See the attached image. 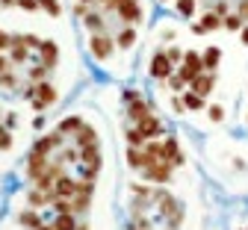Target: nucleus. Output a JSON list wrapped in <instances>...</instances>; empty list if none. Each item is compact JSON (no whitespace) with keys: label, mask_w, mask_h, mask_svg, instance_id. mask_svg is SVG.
<instances>
[{"label":"nucleus","mask_w":248,"mask_h":230,"mask_svg":"<svg viewBox=\"0 0 248 230\" xmlns=\"http://www.w3.org/2000/svg\"><path fill=\"white\" fill-rule=\"evenodd\" d=\"M24 97L30 101V107H33L36 112H42V109H47V107L56 104V89L50 83H30V89H27Z\"/></svg>","instance_id":"obj_1"},{"label":"nucleus","mask_w":248,"mask_h":230,"mask_svg":"<svg viewBox=\"0 0 248 230\" xmlns=\"http://www.w3.org/2000/svg\"><path fill=\"white\" fill-rule=\"evenodd\" d=\"M107 9H115L124 24H139V21H142V6H139V0H109Z\"/></svg>","instance_id":"obj_2"},{"label":"nucleus","mask_w":248,"mask_h":230,"mask_svg":"<svg viewBox=\"0 0 248 230\" xmlns=\"http://www.w3.org/2000/svg\"><path fill=\"white\" fill-rule=\"evenodd\" d=\"M80 162H83V180H95L98 171H101V148L98 145H92V148H80Z\"/></svg>","instance_id":"obj_3"},{"label":"nucleus","mask_w":248,"mask_h":230,"mask_svg":"<svg viewBox=\"0 0 248 230\" xmlns=\"http://www.w3.org/2000/svg\"><path fill=\"white\" fill-rule=\"evenodd\" d=\"M171 74H174V65L169 62L166 50H157V53H154V59H151V77L154 80H169Z\"/></svg>","instance_id":"obj_4"},{"label":"nucleus","mask_w":248,"mask_h":230,"mask_svg":"<svg viewBox=\"0 0 248 230\" xmlns=\"http://www.w3.org/2000/svg\"><path fill=\"white\" fill-rule=\"evenodd\" d=\"M89 47H92V56H95L98 62H107L109 53H112V39L104 36V32H95V36L89 39Z\"/></svg>","instance_id":"obj_5"},{"label":"nucleus","mask_w":248,"mask_h":230,"mask_svg":"<svg viewBox=\"0 0 248 230\" xmlns=\"http://www.w3.org/2000/svg\"><path fill=\"white\" fill-rule=\"evenodd\" d=\"M47 166H50V159L45 156V153H36V151H30V156H27V177L30 180H39L45 171H47Z\"/></svg>","instance_id":"obj_6"},{"label":"nucleus","mask_w":248,"mask_h":230,"mask_svg":"<svg viewBox=\"0 0 248 230\" xmlns=\"http://www.w3.org/2000/svg\"><path fill=\"white\" fill-rule=\"evenodd\" d=\"M142 171H145V177L154 180V183H169V180H171V162L157 159V162H151V166H145Z\"/></svg>","instance_id":"obj_7"},{"label":"nucleus","mask_w":248,"mask_h":230,"mask_svg":"<svg viewBox=\"0 0 248 230\" xmlns=\"http://www.w3.org/2000/svg\"><path fill=\"white\" fill-rule=\"evenodd\" d=\"M62 139H65V136H62V133H59V130H53V133H47V136H42V139H39V142L33 145V151H36V153H45V156H47L50 151H59L62 145H65V142H62Z\"/></svg>","instance_id":"obj_8"},{"label":"nucleus","mask_w":248,"mask_h":230,"mask_svg":"<svg viewBox=\"0 0 248 230\" xmlns=\"http://www.w3.org/2000/svg\"><path fill=\"white\" fill-rule=\"evenodd\" d=\"M62 174H65V171H62V166H59V162H50V166H47V171L36 180V189H42V192H53V186H56V180L62 177Z\"/></svg>","instance_id":"obj_9"},{"label":"nucleus","mask_w":248,"mask_h":230,"mask_svg":"<svg viewBox=\"0 0 248 230\" xmlns=\"http://www.w3.org/2000/svg\"><path fill=\"white\" fill-rule=\"evenodd\" d=\"M136 127L142 130V136H145V139H157V136L166 133V130H163V121H160V118H154L151 112H148L142 121H136Z\"/></svg>","instance_id":"obj_10"},{"label":"nucleus","mask_w":248,"mask_h":230,"mask_svg":"<svg viewBox=\"0 0 248 230\" xmlns=\"http://www.w3.org/2000/svg\"><path fill=\"white\" fill-rule=\"evenodd\" d=\"M9 62L12 65H21V62H27V56H30V47L24 45V36H12V42H9Z\"/></svg>","instance_id":"obj_11"},{"label":"nucleus","mask_w":248,"mask_h":230,"mask_svg":"<svg viewBox=\"0 0 248 230\" xmlns=\"http://www.w3.org/2000/svg\"><path fill=\"white\" fill-rule=\"evenodd\" d=\"M163 159L171 162V169H174V166H183V153H180V145H177L174 136H169V139L163 142Z\"/></svg>","instance_id":"obj_12"},{"label":"nucleus","mask_w":248,"mask_h":230,"mask_svg":"<svg viewBox=\"0 0 248 230\" xmlns=\"http://www.w3.org/2000/svg\"><path fill=\"white\" fill-rule=\"evenodd\" d=\"M74 145H77V151H80V148H92V145H98V133H95V127L83 124L77 133H74Z\"/></svg>","instance_id":"obj_13"},{"label":"nucleus","mask_w":248,"mask_h":230,"mask_svg":"<svg viewBox=\"0 0 248 230\" xmlns=\"http://www.w3.org/2000/svg\"><path fill=\"white\" fill-rule=\"evenodd\" d=\"M213 86H216V74H210V71L198 74V77L189 83V89H192L195 94H201V97H204V94H210V92H213Z\"/></svg>","instance_id":"obj_14"},{"label":"nucleus","mask_w":248,"mask_h":230,"mask_svg":"<svg viewBox=\"0 0 248 230\" xmlns=\"http://www.w3.org/2000/svg\"><path fill=\"white\" fill-rule=\"evenodd\" d=\"M39 50H42V65H45V68H53V65L59 62V47H56V42H42Z\"/></svg>","instance_id":"obj_15"},{"label":"nucleus","mask_w":248,"mask_h":230,"mask_svg":"<svg viewBox=\"0 0 248 230\" xmlns=\"http://www.w3.org/2000/svg\"><path fill=\"white\" fill-rule=\"evenodd\" d=\"M74 192H77V180H71V177L62 174V177L56 180V186H53V192H50V195H56V198H71Z\"/></svg>","instance_id":"obj_16"},{"label":"nucleus","mask_w":248,"mask_h":230,"mask_svg":"<svg viewBox=\"0 0 248 230\" xmlns=\"http://www.w3.org/2000/svg\"><path fill=\"white\" fill-rule=\"evenodd\" d=\"M219 59H222V50L216 47V45H210V47L204 50V56H201V62H204V71H216V65H219Z\"/></svg>","instance_id":"obj_17"},{"label":"nucleus","mask_w":248,"mask_h":230,"mask_svg":"<svg viewBox=\"0 0 248 230\" xmlns=\"http://www.w3.org/2000/svg\"><path fill=\"white\" fill-rule=\"evenodd\" d=\"M115 45H118L121 50H127V47H133V45H136V30H133V27H124V30L118 32V39H115Z\"/></svg>","instance_id":"obj_18"},{"label":"nucleus","mask_w":248,"mask_h":230,"mask_svg":"<svg viewBox=\"0 0 248 230\" xmlns=\"http://www.w3.org/2000/svg\"><path fill=\"white\" fill-rule=\"evenodd\" d=\"M148 112H151V107L142 101V97H139V101H133V104L127 107V118H133V121H142Z\"/></svg>","instance_id":"obj_19"},{"label":"nucleus","mask_w":248,"mask_h":230,"mask_svg":"<svg viewBox=\"0 0 248 230\" xmlns=\"http://www.w3.org/2000/svg\"><path fill=\"white\" fill-rule=\"evenodd\" d=\"M53 227H56V230H77L74 213H59V215L53 218Z\"/></svg>","instance_id":"obj_20"},{"label":"nucleus","mask_w":248,"mask_h":230,"mask_svg":"<svg viewBox=\"0 0 248 230\" xmlns=\"http://www.w3.org/2000/svg\"><path fill=\"white\" fill-rule=\"evenodd\" d=\"M27 201H30V207H45V204H50V192H42V189H30Z\"/></svg>","instance_id":"obj_21"},{"label":"nucleus","mask_w":248,"mask_h":230,"mask_svg":"<svg viewBox=\"0 0 248 230\" xmlns=\"http://www.w3.org/2000/svg\"><path fill=\"white\" fill-rule=\"evenodd\" d=\"M127 166L130 169H145V153H142V148H127Z\"/></svg>","instance_id":"obj_22"},{"label":"nucleus","mask_w":248,"mask_h":230,"mask_svg":"<svg viewBox=\"0 0 248 230\" xmlns=\"http://www.w3.org/2000/svg\"><path fill=\"white\" fill-rule=\"evenodd\" d=\"M80 127H83V121H80L77 115H68L65 121H62V124L56 127V130H59V133H62V136H65V133H77V130H80Z\"/></svg>","instance_id":"obj_23"},{"label":"nucleus","mask_w":248,"mask_h":230,"mask_svg":"<svg viewBox=\"0 0 248 230\" xmlns=\"http://www.w3.org/2000/svg\"><path fill=\"white\" fill-rule=\"evenodd\" d=\"M183 107H186V109H204V97L189 89V92L183 94Z\"/></svg>","instance_id":"obj_24"},{"label":"nucleus","mask_w":248,"mask_h":230,"mask_svg":"<svg viewBox=\"0 0 248 230\" xmlns=\"http://www.w3.org/2000/svg\"><path fill=\"white\" fill-rule=\"evenodd\" d=\"M222 27H225V30L239 32V30L245 27V18H242V15H225V18H222Z\"/></svg>","instance_id":"obj_25"},{"label":"nucleus","mask_w":248,"mask_h":230,"mask_svg":"<svg viewBox=\"0 0 248 230\" xmlns=\"http://www.w3.org/2000/svg\"><path fill=\"white\" fill-rule=\"evenodd\" d=\"M195 3H198V0H174V9H177V15L189 18L195 12Z\"/></svg>","instance_id":"obj_26"},{"label":"nucleus","mask_w":248,"mask_h":230,"mask_svg":"<svg viewBox=\"0 0 248 230\" xmlns=\"http://www.w3.org/2000/svg\"><path fill=\"white\" fill-rule=\"evenodd\" d=\"M83 21H86V27H89L92 32H98V30H104V18H101L98 12H86V15H83Z\"/></svg>","instance_id":"obj_27"},{"label":"nucleus","mask_w":248,"mask_h":230,"mask_svg":"<svg viewBox=\"0 0 248 230\" xmlns=\"http://www.w3.org/2000/svg\"><path fill=\"white\" fill-rule=\"evenodd\" d=\"M127 142H130V148H145L148 139L142 136V130H139V127H130V130H127Z\"/></svg>","instance_id":"obj_28"},{"label":"nucleus","mask_w":248,"mask_h":230,"mask_svg":"<svg viewBox=\"0 0 248 230\" xmlns=\"http://www.w3.org/2000/svg\"><path fill=\"white\" fill-rule=\"evenodd\" d=\"M18 221H21L24 227H33V230H39V227H42V218H39L36 213H30V210H27V213H21V215H18Z\"/></svg>","instance_id":"obj_29"},{"label":"nucleus","mask_w":248,"mask_h":230,"mask_svg":"<svg viewBox=\"0 0 248 230\" xmlns=\"http://www.w3.org/2000/svg\"><path fill=\"white\" fill-rule=\"evenodd\" d=\"M201 27H204L207 32H210V30H219V27H222V18L216 15V12H207V15L201 18Z\"/></svg>","instance_id":"obj_30"},{"label":"nucleus","mask_w":248,"mask_h":230,"mask_svg":"<svg viewBox=\"0 0 248 230\" xmlns=\"http://www.w3.org/2000/svg\"><path fill=\"white\" fill-rule=\"evenodd\" d=\"M50 68H45V65H36V68H30V83H45Z\"/></svg>","instance_id":"obj_31"},{"label":"nucleus","mask_w":248,"mask_h":230,"mask_svg":"<svg viewBox=\"0 0 248 230\" xmlns=\"http://www.w3.org/2000/svg\"><path fill=\"white\" fill-rule=\"evenodd\" d=\"M39 6H42L45 12H50V15H59V12H62L59 0H39Z\"/></svg>","instance_id":"obj_32"},{"label":"nucleus","mask_w":248,"mask_h":230,"mask_svg":"<svg viewBox=\"0 0 248 230\" xmlns=\"http://www.w3.org/2000/svg\"><path fill=\"white\" fill-rule=\"evenodd\" d=\"M9 145H12V133H9V127L0 124V151H6Z\"/></svg>","instance_id":"obj_33"},{"label":"nucleus","mask_w":248,"mask_h":230,"mask_svg":"<svg viewBox=\"0 0 248 230\" xmlns=\"http://www.w3.org/2000/svg\"><path fill=\"white\" fill-rule=\"evenodd\" d=\"M210 121H216V124H219V121H225V107L213 104V107H210Z\"/></svg>","instance_id":"obj_34"},{"label":"nucleus","mask_w":248,"mask_h":230,"mask_svg":"<svg viewBox=\"0 0 248 230\" xmlns=\"http://www.w3.org/2000/svg\"><path fill=\"white\" fill-rule=\"evenodd\" d=\"M130 189H133V195H136V198H154V192H151L148 186H142V183H133Z\"/></svg>","instance_id":"obj_35"},{"label":"nucleus","mask_w":248,"mask_h":230,"mask_svg":"<svg viewBox=\"0 0 248 230\" xmlns=\"http://www.w3.org/2000/svg\"><path fill=\"white\" fill-rule=\"evenodd\" d=\"M166 56H169V62H171V65H180V62H183V50H180V47H169V50H166Z\"/></svg>","instance_id":"obj_36"},{"label":"nucleus","mask_w":248,"mask_h":230,"mask_svg":"<svg viewBox=\"0 0 248 230\" xmlns=\"http://www.w3.org/2000/svg\"><path fill=\"white\" fill-rule=\"evenodd\" d=\"M0 86H6V89H15V86H18L15 74H9V71H6V74H0Z\"/></svg>","instance_id":"obj_37"},{"label":"nucleus","mask_w":248,"mask_h":230,"mask_svg":"<svg viewBox=\"0 0 248 230\" xmlns=\"http://www.w3.org/2000/svg\"><path fill=\"white\" fill-rule=\"evenodd\" d=\"M15 3H18L21 9H27V12H33V9H42V6H39V0H15Z\"/></svg>","instance_id":"obj_38"},{"label":"nucleus","mask_w":248,"mask_h":230,"mask_svg":"<svg viewBox=\"0 0 248 230\" xmlns=\"http://www.w3.org/2000/svg\"><path fill=\"white\" fill-rule=\"evenodd\" d=\"M169 83H171V89H174V92H180V89H183V86H186V80H183V77H180V74H177V71H174V74H171V77H169Z\"/></svg>","instance_id":"obj_39"},{"label":"nucleus","mask_w":248,"mask_h":230,"mask_svg":"<svg viewBox=\"0 0 248 230\" xmlns=\"http://www.w3.org/2000/svg\"><path fill=\"white\" fill-rule=\"evenodd\" d=\"M127 230H151V224H148V221H142V218L136 215V218L127 224Z\"/></svg>","instance_id":"obj_40"},{"label":"nucleus","mask_w":248,"mask_h":230,"mask_svg":"<svg viewBox=\"0 0 248 230\" xmlns=\"http://www.w3.org/2000/svg\"><path fill=\"white\" fill-rule=\"evenodd\" d=\"M6 71H12V62L6 53H0V74H6Z\"/></svg>","instance_id":"obj_41"},{"label":"nucleus","mask_w":248,"mask_h":230,"mask_svg":"<svg viewBox=\"0 0 248 230\" xmlns=\"http://www.w3.org/2000/svg\"><path fill=\"white\" fill-rule=\"evenodd\" d=\"M9 42H12V36H6V32L0 30V53H6V50H9Z\"/></svg>","instance_id":"obj_42"},{"label":"nucleus","mask_w":248,"mask_h":230,"mask_svg":"<svg viewBox=\"0 0 248 230\" xmlns=\"http://www.w3.org/2000/svg\"><path fill=\"white\" fill-rule=\"evenodd\" d=\"M124 101H127V104L139 101V92H136V89H127V92H124Z\"/></svg>","instance_id":"obj_43"},{"label":"nucleus","mask_w":248,"mask_h":230,"mask_svg":"<svg viewBox=\"0 0 248 230\" xmlns=\"http://www.w3.org/2000/svg\"><path fill=\"white\" fill-rule=\"evenodd\" d=\"M213 12L219 15V18H225V15H228V3H216V6H213Z\"/></svg>","instance_id":"obj_44"},{"label":"nucleus","mask_w":248,"mask_h":230,"mask_svg":"<svg viewBox=\"0 0 248 230\" xmlns=\"http://www.w3.org/2000/svg\"><path fill=\"white\" fill-rule=\"evenodd\" d=\"M171 107H174L177 112H183V109H186V107H183V97H174V101H171Z\"/></svg>","instance_id":"obj_45"},{"label":"nucleus","mask_w":248,"mask_h":230,"mask_svg":"<svg viewBox=\"0 0 248 230\" xmlns=\"http://www.w3.org/2000/svg\"><path fill=\"white\" fill-rule=\"evenodd\" d=\"M239 15L248 18V0H242V3H239Z\"/></svg>","instance_id":"obj_46"},{"label":"nucleus","mask_w":248,"mask_h":230,"mask_svg":"<svg viewBox=\"0 0 248 230\" xmlns=\"http://www.w3.org/2000/svg\"><path fill=\"white\" fill-rule=\"evenodd\" d=\"M192 32H195V36H204V32H207V30H204L201 24H192Z\"/></svg>","instance_id":"obj_47"},{"label":"nucleus","mask_w":248,"mask_h":230,"mask_svg":"<svg viewBox=\"0 0 248 230\" xmlns=\"http://www.w3.org/2000/svg\"><path fill=\"white\" fill-rule=\"evenodd\" d=\"M239 32H242V45H248V27H242Z\"/></svg>","instance_id":"obj_48"},{"label":"nucleus","mask_w":248,"mask_h":230,"mask_svg":"<svg viewBox=\"0 0 248 230\" xmlns=\"http://www.w3.org/2000/svg\"><path fill=\"white\" fill-rule=\"evenodd\" d=\"M0 3H3V6H12V3H15V0H0Z\"/></svg>","instance_id":"obj_49"},{"label":"nucleus","mask_w":248,"mask_h":230,"mask_svg":"<svg viewBox=\"0 0 248 230\" xmlns=\"http://www.w3.org/2000/svg\"><path fill=\"white\" fill-rule=\"evenodd\" d=\"M77 3H86V6H89V3H95V0H77Z\"/></svg>","instance_id":"obj_50"},{"label":"nucleus","mask_w":248,"mask_h":230,"mask_svg":"<svg viewBox=\"0 0 248 230\" xmlns=\"http://www.w3.org/2000/svg\"><path fill=\"white\" fill-rule=\"evenodd\" d=\"M39 230H56V227H53V224H50V227H45V224H42V227H39Z\"/></svg>","instance_id":"obj_51"},{"label":"nucleus","mask_w":248,"mask_h":230,"mask_svg":"<svg viewBox=\"0 0 248 230\" xmlns=\"http://www.w3.org/2000/svg\"><path fill=\"white\" fill-rule=\"evenodd\" d=\"M77 230H89V227H86V224H77Z\"/></svg>","instance_id":"obj_52"},{"label":"nucleus","mask_w":248,"mask_h":230,"mask_svg":"<svg viewBox=\"0 0 248 230\" xmlns=\"http://www.w3.org/2000/svg\"><path fill=\"white\" fill-rule=\"evenodd\" d=\"M98 3H104V6H107V3H109V0H98Z\"/></svg>","instance_id":"obj_53"},{"label":"nucleus","mask_w":248,"mask_h":230,"mask_svg":"<svg viewBox=\"0 0 248 230\" xmlns=\"http://www.w3.org/2000/svg\"><path fill=\"white\" fill-rule=\"evenodd\" d=\"M166 3H171V0H166Z\"/></svg>","instance_id":"obj_54"}]
</instances>
